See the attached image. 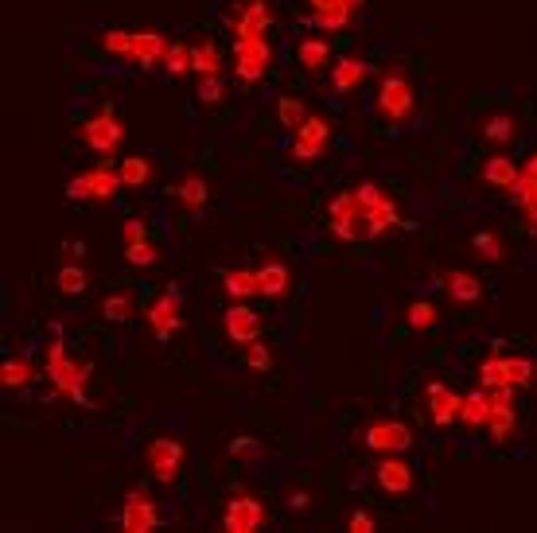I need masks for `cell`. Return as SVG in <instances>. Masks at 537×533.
<instances>
[{
  "instance_id": "cell-1",
  "label": "cell",
  "mask_w": 537,
  "mask_h": 533,
  "mask_svg": "<svg viewBox=\"0 0 537 533\" xmlns=\"http://www.w3.org/2000/svg\"><path fill=\"white\" fill-rule=\"evenodd\" d=\"M51 343L43 351V378L55 397H67L74 405H90L86 386H90V374H94V362L90 358H71L67 343H63V323H51Z\"/></svg>"
},
{
  "instance_id": "cell-2",
  "label": "cell",
  "mask_w": 537,
  "mask_h": 533,
  "mask_svg": "<svg viewBox=\"0 0 537 533\" xmlns=\"http://www.w3.org/2000/svg\"><path fill=\"white\" fill-rule=\"evenodd\" d=\"M168 47H172V39L164 36V32H156V28H137V32H129V28H109L106 36H102V51H106V55H117V59H125V63H137L141 71L164 67Z\"/></svg>"
},
{
  "instance_id": "cell-3",
  "label": "cell",
  "mask_w": 537,
  "mask_h": 533,
  "mask_svg": "<svg viewBox=\"0 0 537 533\" xmlns=\"http://www.w3.org/2000/svg\"><path fill=\"white\" fill-rule=\"evenodd\" d=\"M374 113L390 125H405L417 113V90L401 63H390L378 74V94H374Z\"/></svg>"
},
{
  "instance_id": "cell-4",
  "label": "cell",
  "mask_w": 537,
  "mask_h": 533,
  "mask_svg": "<svg viewBox=\"0 0 537 533\" xmlns=\"http://www.w3.org/2000/svg\"><path fill=\"white\" fill-rule=\"evenodd\" d=\"M537 382V366L526 355H506L502 343L479 362V386L487 390H530Z\"/></svg>"
},
{
  "instance_id": "cell-5",
  "label": "cell",
  "mask_w": 537,
  "mask_h": 533,
  "mask_svg": "<svg viewBox=\"0 0 537 533\" xmlns=\"http://www.w3.org/2000/svg\"><path fill=\"white\" fill-rule=\"evenodd\" d=\"M355 195H358V203H362V214H366V234H370V242H378V238H386L390 230L405 226L397 199L378 183V179L355 183Z\"/></svg>"
},
{
  "instance_id": "cell-6",
  "label": "cell",
  "mask_w": 537,
  "mask_h": 533,
  "mask_svg": "<svg viewBox=\"0 0 537 533\" xmlns=\"http://www.w3.org/2000/svg\"><path fill=\"white\" fill-rule=\"evenodd\" d=\"M327 234L355 246V242H370L366 234V214H362V203H358L355 187H343L327 199Z\"/></svg>"
},
{
  "instance_id": "cell-7",
  "label": "cell",
  "mask_w": 537,
  "mask_h": 533,
  "mask_svg": "<svg viewBox=\"0 0 537 533\" xmlns=\"http://www.w3.org/2000/svg\"><path fill=\"white\" fill-rule=\"evenodd\" d=\"M121 187H125V183H121L117 164H113L109 156H102V164L78 172V176L67 183V199H71V203H109Z\"/></svg>"
},
{
  "instance_id": "cell-8",
  "label": "cell",
  "mask_w": 537,
  "mask_h": 533,
  "mask_svg": "<svg viewBox=\"0 0 537 533\" xmlns=\"http://www.w3.org/2000/svg\"><path fill=\"white\" fill-rule=\"evenodd\" d=\"M331 137H335L331 121L320 117V113H308V117H304V125L292 133L288 160H292V164H316V160H323V156L331 152Z\"/></svg>"
},
{
  "instance_id": "cell-9",
  "label": "cell",
  "mask_w": 537,
  "mask_h": 533,
  "mask_svg": "<svg viewBox=\"0 0 537 533\" xmlns=\"http://www.w3.org/2000/svg\"><path fill=\"white\" fill-rule=\"evenodd\" d=\"M362 8H366V0H304V24L312 32L331 36V32L351 28L362 16Z\"/></svg>"
},
{
  "instance_id": "cell-10",
  "label": "cell",
  "mask_w": 537,
  "mask_h": 533,
  "mask_svg": "<svg viewBox=\"0 0 537 533\" xmlns=\"http://www.w3.org/2000/svg\"><path fill=\"white\" fill-rule=\"evenodd\" d=\"M78 141L86 144L90 152H98V156H113L121 148V141H125V125L113 113V106H102L78 125Z\"/></svg>"
},
{
  "instance_id": "cell-11",
  "label": "cell",
  "mask_w": 537,
  "mask_h": 533,
  "mask_svg": "<svg viewBox=\"0 0 537 533\" xmlns=\"http://www.w3.org/2000/svg\"><path fill=\"white\" fill-rule=\"evenodd\" d=\"M144 323L160 343H172L183 331V288L168 285L148 308H144Z\"/></svg>"
},
{
  "instance_id": "cell-12",
  "label": "cell",
  "mask_w": 537,
  "mask_h": 533,
  "mask_svg": "<svg viewBox=\"0 0 537 533\" xmlns=\"http://www.w3.org/2000/svg\"><path fill=\"white\" fill-rule=\"evenodd\" d=\"M273 67V43L269 36L257 39H234V78L242 86H257Z\"/></svg>"
},
{
  "instance_id": "cell-13",
  "label": "cell",
  "mask_w": 537,
  "mask_h": 533,
  "mask_svg": "<svg viewBox=\"0 0 537 533\" xmlns=\"http://www.w3.org/2000/svg\"><path fill=\"white\" fill-rule=\"evenodd\" d=\"M265 522H269V510H265V502L250 491H234V495L226 498V506H222V530L226 533H257L265 530Z\"/></svg>"
},
{
  "instance_id": "cell-14",
  "label": "cell",
  "mask_w": 537,
  "mask_h": 533,
  "mask_svg": "<svg viewBox=\"0 0 537 533\" xmlns=\"http://www.w3.org/2000/svg\"><path fill=\"white\" fill-rule=\"evenodd\" d=\"M183 456H187V448H183L179 436H156V440L144 444V463H148V471H152V479L160 487H172L179 479Z\"/></svg>"
},
{
  "instance_id": "cell-15",
  "label": "cell",
  "mask_w": 537,
  "mask_h": 533,
  "mask_svg": "<svg viewBox=\"0 0 537 533\" xmlns=\"http://www.w3.org/2000/svg\"><path fill=\"white\" fill-rule=\"evenodd\" d=\"M226 28L234 39H257V36H269L273 28V8L269 0H242L238 8H230L226 16Z\"/></svg>"
},
{
  "instance_id": "cell-16",
  "label": "cell",
  "mask_w": 537,
  "mask_h": 533,
  "mask_svg": "<svg viewBox=\"0 0 537 533\" xmlns=\"http://www.w3.org/2000/svg\"><path fill=\"white\" fill-rule=\"evenodd\" d=\"M413 428L405 425V421H370L366 432H362V444L370 448V452H378V456H401V452H409L413 448Z\"/></svg>"
},
{
  "instance_id": "cell-17",
  "label": "cell",
  "mask_w": 537,
  "mask_h": 533,
  "mask_svg": "<svg viewBox=\"0 0 537 533\" xmlns=\"http://www.w3.org/2000/svg\"><path fill=\"white\" fill-rule=\"evenodd\" d=\"M117 526L125 533H152L160 526V506L148 498L144 487H133V491L125 495V506H121V514H117Z\"/></svg>"
},
{
  "instance_id": "cell-18",
  "label": "cell",
  "mask_w": 537,
  "mask_h": 533,
  "mask_svg": "<svg viewBox=\"0 0 537 533\" xmlns=\"http://www.w3.org/2000/svg\"><path fill=\"white\" fill-rule=\"evenodd\" d=\"M425 405H429V421L436 428H452L460 425V405H464V393H456L448 382H436L432 378L425 386Z\"/></svg>"
},
{
  "instance_id": "cell-19",
  "label": "cell",
  "mask_w": 537,
  "mask_h": 533,
  "mask_svg": "<svg viewBox=\"0 0 537 533\" xmlns=\"http://www.w3.org/2000/svg\"><path fill=\"white\" fill-rule=\"evenodd\" d=\"M432 281H436V288L448 292L452 304H464L467 308V304L483 300V281L475 273H467V269H432Z\"/></svg>"
},
{
  "instance_id": "cell-20",
  "label": "cell",
  "mask_w": 537,
  "mask_h": 533,
  "mask_svg": "<svg viewBox=\"0 0 537 533\" xmlns=\"http://www.w3.org/2000/svg\"><path fill=\"white\" fill-rule=\"evenodd\" d=\"M222 327H226V339L234 343V347H246L253 339H261V316L253 312L246 300H234V308H226V316H222Z\"/></svg>"
},
{
  "instance_id": "cell-21",
  "label": "cell",
  "mask_w": 537,
  "mask_h": 533,
  "mask_svg": "<svg viewBox=\"0 0 537 533\" xmlns=\"http://www.w3.org/2000/svg\"><path fill=\"white\" fill-rule=\"evenodd\" d=\"M413 483H417L413 467L405 460H397V456H382V463L374 467V487H378L382 495H394V498L409 495Z\"/></svg>"
},
{
  "instance_id": "cell-22",
  "label": "cell",
  "mask_w": 537,
  "mask_h": 533,
  "mask_svg": "<svg viewBox=\"0 0 537 533\" xmlns=\"http://www.w3.org/2000/svg\"><path fill=\"white\" fill-rule=\"evenodd\" d=\"M510 199H514V207L522 211L526 226H530V234H537V148L526 156L522 176H518V187L510 191Z\"/></svg>"
},
{
  "instance_id": "cell-23",
  "label": "cell",
  "mask_w": 537,
  "mask_h": 533,
  "mask_svg": "<svg viewBox=\"0 0 537 533\" xmlns=\"http://www.w3.org/2000/svg\"><path fill=\"white\" fill-rule=\"evenodd\" d=\"M479 137H483V144H491V148L506 152L510 144L522 137V121H518L514 113H506V109H499V113H487V117L479 121Z\"/></svg>"
},
{
  "instance_id": "cell-24",
  "label": "cell",
  "mask_w": 537,
  "mask_h": 533,
  "mask_svg": "<svg viewBox=\"0 0 537 533\" xmlns=\"http://www.w3.org/2000/svg\"><path fill=\"white\" fill-rule=\"evenodd\" d=\"M288 288H292V273L281 257H265L257 265V296L261 300H285Z\"/></svg>"
},
{
  "instance_id": "cell-25",
  "label": "cell",
  "mask_w": 537,
  "mask_h": 533,
  "mask_svg": "<svg viewBox=\"0 0 537 533\" xmlns=\"http://www.w3.org/2000/svg\"><path fill=\"white\" fill-rule=\"evenodd\" d=\"M296 63L300 71L308 74H323L335 59H331V39L323 32H312V36H300L296 39Z\"/></svg>"
},
{
  "instance_id": "cell-26",
  "label": "cell",
  "mask_w": 537,
  "mask_h": 533,
  "mask_svg": "<svg viewBox=\"0 0 537 533\" xmlns=\"http://www.w3.org/2000/svg\"><path fill=\"white\" fill-rule=\"evenodd\" d=\"M479 176L487 187H495V191H514L518 187V176H522V164L514 160V156H506V152H495V156H487L483 160V168H479Z\"/></svg>"
},
{
  "instance_id": "cell-27",
  "label": "cell",
  "mask_w": 537,
  "mask_h": 533,
  "mask_svg": "<svg viewBox=\"0 0 537 533\" xmlns=\"http://www.w3.org/2000/svg\"><path fill=\"white\" fill-rule=\"evenodd\" d=\"M366 78H370V63L362 55H343L331 63V90L335 94H355Z\"/></svg>"
},
{
  "instance_id": "cell-28",
  "label": "cell",
  "mask_w": 537,
  "mask_h": 533,
  "mask_svg": "<svg viewBox=\"0 0 537 533\" xmlns=\"http://www.w3.org/2000/svg\"><path fill=\"white\" fill-rule=\"evenodd\" d=\"M36 378H43V370H36L28 355H12L0 362V386H4V390H12V393L24 390V386H32Z\"/></svg>"
},
{
  "instance_id": "cell-29",
  "label": "cell",
  "mask_w": 537,
  "mask_h": 533,
  "mask_svg": "<svg viewBox=\"0 0 537 533\" xmlns=\"http://www.w3.org/2000/svg\"><path fill=\"white\" fill-rule=\"evenodd\" d=\"M172 195H176V203L187 214H199L207 207V199H211V187H207V179L191 172V176H183L176 187H172Z\"/></svg>"
},
{
  "instance_id": "cell-30",
  "label": "cell",
  "mask_w": 537,
  "mask_h": 533,
  "mask_svg": "<svg viewBox=\"0 0 537 533\" xmlns=\"http://www.w3.org/2000/svg\"><path fill=\"white\" fill-rule=\"evenodd\" d=\"M191 74H195V78L222 74V51H218V43L211 36H203L191 43Z\"/></svg>"
},
{
  "instance_id": "cell-31",
  "label": "cell",
  "mask_w": 537,
  "mask_h": 533,
  "mask_svg": "<svg viewBox=\"0 0 537 533\" xmlns=\"http://www.w3.org/2000/svg\"><path fill=\"white\" fill-rule=\"evenodd\" d=\"M487 417H491V397H487V390L479 386V390L464 393V405H460V425L475 432V428L487 425Z\"/></svg>"
},
{
  "instance_id": "cell-32",
  "label": "cell",
  "mask_w": 537,
  "mask_h": 533,
  "mask_svg": "<svg viewBox=\"0 0 537 533\" xmlns=\"http://www.w3.org/2000/svg\"><path fill=\"white\" fill-rule=\"evenodd\" d=\"M117 172H121V183H125V187L141 191V187H148L152 176H156V164H152L148 156H125V160L117 164Z\"/></svg>"
},
{
  "instance_id": "cell-33",
  "label": "cell",
  "mask_w": 537,
  "mask_h": 533,
  "mask_svg": "<svg viewBox=\"0 0 537 533\" xmlns=\"http://www.w3.org/2000/svg\"><path fill=\"white\" fill-rule=\"evenodd\" d=\"M222 292L230 300H250V296H257V269H226L222 273Z\"/></svg>"
},
{
  "instance_id": "cell-34",
  "label": "cell",
  "mask_w": 537,
  "mask_h": 533,
  "mask_svg": "<svg viewBox=\"0 0 537 533\" xmlns=\"http://www.w3.org/2000/svg\"><path fill=\"white\" fill-rule=\"evenodd\" d=\"M471 249H475V257H483V261H491V265H502V261H506V242H502L495 230H475V234H471Z\"/></svg>"
},
{
  "instance_id": "cell-35",
  "label": "cell",
  "mask_w": 537,
  "mask_h": 533,
  "mask_svg": "<svg viewBox=\"0 0 537 533\" xmlns=\"http://www.w3.org/2000/svg\"><path fill=\"white\" fill-rule=\"evenodd\" d=\"M440 323V308L432 304V300H409L405 304V327H413V331H432Z\"/></svg>"
},
{
  "instance_id": "cell-36",
  "label": "cell",
  "mask_w": 537,
  "mask_h": 533,
  "mask_svg": "<svg viewBox=\"0 0 537 533\" xmlns=\"http://www.w3.org/2000/svg\"><path fill=\"white\" fill-rule=\"evenodd\" d=\"M55 285H59V292L63 296H82L86 288H90V277H86V269L78 265V261H63L59 265V273H55Z\"/></svg>"
},
{
  "instance_id": "cell-37",
  "label": "cell",
  "mask_w": 537,
  "mask_h": 533,
  "mask_svg": "<svg viewBox=\"0 0 537 533\" xmlns=\"http://www.w3.org/2000/svg\"><path fill=\"white\" fill-rule=\"evenodd\" d=\"M102 316L109 323H125L133 316V292H125V288H117V292H109L106 300H102Z\"/></svg>"
},
{
  "instance_id": "cell-38",
  "label": "cell",
  "mask_w": 537,
  "mask_h": 533,
  "mask_svg": "<svg viewBox=\"0 0 537 533\" xmlns=\"http://www.w3.org/2000/svg\"><path fill=\"white\" fill-rule=\"evenodd\" d=\"M195 98H199V106H218V102H226V74L199 78V82H195Z\"/></svg>"
},
{
  "instance_id": "cell-39",
  "label": "cell",
  "mask_w": 537,
  "mask_h": 533,
  "mask_svg": "<svg viewBox=\"0 0 537 533\" xmlns=\"http://www.w3.org/2000/svg\"><path fill=\"white\" fill-rule=\"evenodd\" d=\"M242 362H246L250 370H257V374H269V370H273V351H269V343H261V339L246 343V347H242Z\"/></svg>"
},
{
  "instance_id": "cell-40",
  "label": "cell",
  "mask_w": 537,
  "mask_h": 533,
  "mask_svg": "<svg viewBox=\"0 0 537 533\" xmlns=\"http://www.w3.org/2000/svg\"><path fill=\"white\" fill-rule=\"evenodd\" d=\"M304 117H308V106H304L300 98H281V102H277V121L285 125L288 133H296V129L304 125Z\"/></svg>"
},
{
  "instance_id": "cell-41",
  "label": "cell",
  "mask_w": 537,
  "mask_h": 533,
  "mask_svg": "<svg viewBox=\"0 0 537 533\" xmlns=\"http://www.w3.org/2000/svg\"><path fill=\"white\" fill-rule=\"evenodd\" d=\"M156 257H160V249L152 246L148 238H141V242H125V261H129L133 269H152Z\"/></svg>"
},
{
  "instance_id": "cell-42",
  "label": "cell",
  "mask_w": 537,
  "mask_h": 533,
  "mask_svg": "<svg viewBox=\"0 0 537 533\" xmlns=\"http://www.w3.org/2000/svg\"><path fill=\"white\" fill-rule=\"evenodd\" d=\"M164 71L172 74V78L191 74V43H172V47H168V55H164Z\"/></svg>"
},
{
  "instance_id": "cell-43",
  "label": "cell",
  "mask_w": 537,
  "mask_h": 533,
  "mask_svg": "<svg viewBox=\"0 0 537 533\" xmlns=\"http://www.w3.org/2000/svg\"><path fill=\"white\" fill-rule=\"evenodd\" d=\"M347 530L351 533H374L378 530V518H374L370 510H351V514H347Z\"/></svg>"
},
{
  "instance_id": "cell-44",
  "label": "cell",
  "mask_w": 537,
  "mask_h": 533,
  "mask_svg": "<svg viewBox=\"0 0 537 533\" xmlns=\"http://www.w3.org/2000/svg\"><path fill=\"white\" fill-rule=\"evenodd\" d=\"M230 456H234V460H257V456H261V444L250 440V436H238V440L230 444Z\"/></svg>"
},
{
  "instance_id": "cell-45",
  "label": "cell",
  "mask_w": 537,
  "mask_h": 533,
  "mask_svg": "<svg viewBox=\"0 0 537 533\" xmlns=\"http://www.w3.org/2000/svg\"><path fill=\"white\" fill-rule=\"evenodd\" d=\"M288 506H292V510H308V506H312V495H308V491H292V495H288Z\"/></svg>"
},
{
  "instance_id": "cell-46",
  "label": "cell",
  "mask_w": 537,
  "mask_h": 533,
  "mask_svg": "<svg viewBox=\"0 0 537 533\" xmlns=\"http://www.w3.org/2000/svg\"><path fill=\"white\" fill-rule=\"evenodd\" d=\"M63 253H67V257H74V261H78V257L86 253V242H78V238H74V242H63Z\"/></svg>"
}]
</instances>
